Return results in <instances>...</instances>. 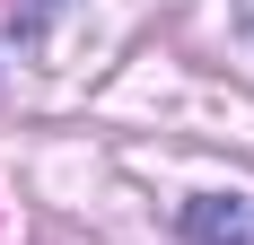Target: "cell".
Here are the masks:
<instances>
[{
	"mask_svg": "<svg viewBox=\"0 0 254 245\" xmlns=\"http://www.w3.org/2000/svg\"><path fill=\"white\" fill-rule=\"evenodd\" d=\"M184 237L193 245H254V193H193Z\"/></svg>",
	"mask_w": 254,
	"mask_h": 245,
	"instance_id": "6da1fadb",
	"label": "cell"
},
{
	"mask_svg": "<svg viewBox=\"0 0 254 245\" xmlns=\"http://www.w3.org/2000/svg\"><path fill=\"white\" fill-rule=\"evenodd\" d=\"M237 26H254V0H237Z\"/></svg>",
	"mask_w": 254,
	"mask_h": 245,
	"instance_id": "7a4b0ae2",
	"label": "cell"
}]
</instances>
